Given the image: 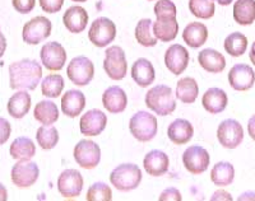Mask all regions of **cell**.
<instances>
[{"label": "cell", "instance_id": "obj_1", "mask_svg": "<svg viewBox=\"0 0 255 201\" xmlns=\"http://www.w3.org/2000/svg\"><path fill=\"white\" fill-rule=\"evenodd\" d=\"M42 68L36 60L22 59L9 65V84L12 89L33 91L40 84Z\"/></svg>", "mask_w": 255, "mask_h": 201}, {"label": "cell", "instance_id": "obj_2", "mask_svg": "<svg viewBox=\"0 0 255 201\" xmlns=\"http://www.w3.org/2000/svg\"><path fill=\"white\" fill-rule=\"evenodd\" d=\"M145 106L158 116L171 115L176 108L172 89L167 86H156L145 95Z\"/></svg>", "mask_w": 255, "mask_h": 201}, {"label": "cell", "instance_id": "obj_3", "mask_svg": "<svg viewBox=\"0 0 255 201\" xmlns=\"http://www.w3.org/2000/svg\"><path fill=\"white\" fill-rule=\"evenodd\" d=\"M142 181V171L139 167L131 163L120 164L111 172L110 182L116 190L128 193L135 190Z\"/></svg>", "mask_w": 255, "mask_h": 201}, {"label": "cell", "instance_id": "obj_4", "mask_svg": "<svg viewBox=\"0 0 255 201\" xmlns=\"http://www.w3.org/2000/svg\"><path fill=\"white\" fill-rule=\"evenodd\" d=\"M129 130L136 140L145 143L151 141L157 135L158 124L153 115L145 111H139L129 121Z\"/></svg>", "mask_w": 255, "mask_h": 201}, {"label": "cell", "instance_id": "obj_5", "mask_svg": "<svg viewBox=\"0 0 255 201\" xmlns=\"http://www.w3.org/2000/svg\"><path fill=\"white\" fill-rule=\"evenodd\" d=\"M104 69L113 81H122L128 73V63L122 47L111 46L105 52Z\"/></svg>", "mask_w": 255, "mask_h": 201}, {"label": "cell", "instance_id": "obj_6", "mask_svg": "<svg viewBox=\"0 0 255 201\" xmlns=\"http://www.w3.org/2000/svg\"><path fill=\"white\" fill-rule=\"evenodd\" d=\"M116 37V26L113 20L106 17H100L91 24L88 38L97 47H106Z\"/></svg>", "mask_w": 255, "mask_h": 201}, {"label": "cell", "instance_id": "obj_7", "mask_svg": "<svg viewBox=\"0 0 255 201\" xmlns=\"http://www.w3.org/2000/svg\"><path fill=\"white\" fill-rule=\"evenodd\" d=\"M67 74L73 84L84 87L92 82L93 75H95V66L92 61L86 56H77L68 65Z\"/></svg>", "mask_w": 255, "mask_h": 201}, {"label": "cell", "instance_id": "obj_8", "mask_svg": "<svg viewBox=\"0 0 255 201\" xmlns=\"http://www.w3.org/2000/svg\"><path fill=\"white\" fill-rule=\"evenodd\" d=\"M51 22L46 17L38 15L28 20L23 27L22 37L28 45H37L51 35Z\"/></svg>", "mask_w": 255, "mask_h": 201}, {"label": "cell", "instance_id": "obj_9", "mask_svg": "<svg viewBox=\"0 0 255 201\" xmlns=\"http://www.w3.org/2000/svg\"><path fill=\"white\" fill-rule=\"evenodd\" d=\"M217 138L220 144L226 149H235L243 143L244 129L240 122L234 118L222 121L217 129Z\"/></svg>", "mask_w": 255, "mask_h": 201}, {"label": "cell", "instance_id": "obj_10", "mask_svg": "<svg viewBox=\"0 0 255 201\" xmlns=\"http://www.w3.org/2000/svg\"><path fill=\"white\" fill-rule=\"evenodd\" d=\"M40 176L38 166L31 159H23L15 163L10 172L12 182L19 189H26L36 184Z\"/></svg>", "mask_w": 255, "mask_h": 201}, {"label": "cell", "instance_id": "obj_11", "mask_svg": "<svg viewBox=\"0 0 255 201\" xmlns=\"http://www.w3.org/2000/svg\"><path fill=\"white\" fill-rule=\"evenodd\" d=\"M74 159L82 168L93 170L101 161V149L95 141L83 139L74 148Z\"/></svg>", "mask_w": 255, "mask_h": 201}, {"label": "cell", "instance_id": "obj_12", "mask_svg": "<svg viewBox=\"0 0 255 201\" xmlns=\"http://www.w3.org/2000/svg\"><path fill=\"white\" fill-rule=\"evenodd\" d=\"M209 162H211L209 153L199 145L189 147L183 154L184 166L193 175H202L206 172L208 170Z\"/></svg>", "mask_w": 255, "mask_h": 201}, {"label": "cell", "instance_id": "obj_13", "mask_svg": "<svg viewBox=\"0 0 255 201\" xmlns=\"http://www.w3.org/2000/svg\"><path fill=\"white\" fill-rule=\"evenodd\" d=\"M58 190L65 199H74L83 190V177L77 170H65L58 178Z\"/></svg>", "mask_w": 255, "mask_h": 201}, {"label": "cell", "instance_id": "obj_14", "mask_svg": "<svg viewBox=\"0 0 255 201\" xmlns=\"http://www.w3.org/2000/svg\"><path fill=\"white\" fill-rule=\"evenodd\" d=\"M40 56L47 70H61L67 63V51L59 42H49L44 45Z\"/></svg>", "mask_w": 255, "mask_h": 201}, {"label": "cell", "instance_id": "obj_15", "mask_svg": "<svg viewBox=\"0 0 255 201\" xmlns=\"http://www.w3.org/2000/svg\"><path fill=\"white\" fill-rule=\"evenodd\" d=\"M108 125V116L101 109L93 108L87 111L81 117L79 127L83 135L97 136L100 135Z\"/></svg>", "mask_w": 255, "mask_h": 201}, {"label": "cell", "instance_id": "obj_16", "mask_svg": "<svg viewBox=\"0 0 255 201\" xmlns=\"http://www.w3.org/2000/svg\"><path fill=\"white\" fill-rule=\"evenodd\" d=\"M230 86L235 91H248L255 83V73L248 64H236L229 73Z\"/></svg>", "mask_w": 255, "mask_h": 201}, {"label": "cell", "instance_id": "obj_17", "mask_svg": "<svg viewBox=\"0 0 255 201\" xmlns=\"http://www.w3.org/2000/svg\"><path fill=\"white\" fill-rule=\"evenodd\" d=\"M189 56L188 50L181 45H172L167 49L165 54V64L167 69L175 75L183 74L189 65Z\"/></svg>", "mask_w": 255, "mask_h": 201}, {"label": "cell", "instance_id": "obj_18", "mask_svg": "<svg viewBox=\"0 0 255 201\" xmlns=\"http://www.w3.org/2000/svg\"><path fill=\"white\" fill-rule=\"evenodd\" d=\"M102 104L110 113L124 112L128 104L127 93L118 86L109 87L102 95Z\"/></svg>", "mask_w": 255, "mask_h": 201}, {"label": "cell", "instance_id": "obj_19", "mask_svg": "<svg viewBox=\"0 0 255 201\" xmlns=\"http://www.w3.org/2000/svg\"><path fill=\"white\" fill-rule=\"evenodd\" d=\"M143 166H144V170L148 175L153 176V177H159L168 171L170 159H168V155L163 153L162 150L154 149L145 155Z\"/></svg>", "mask_w": 255, "mask_h": 201}, {"label": "cell", "instance_id": "obj_20", "mask_svg": "<svg viewBox=\"0 0 255 201\" xmlns=\"http://www.w3.org/2000/svg\"><path fill=\"white\" fill-rule=\"evenodd\" d=\"M64 26L72 33H81L86 29L88 23L87 10L83 6L73 5L67 9L63 15Z\"/></svg>", "mask_w": 255, "mask_h": 201}, {"label": "cell", "instance_id": "obj_21", "mask_svg": "<svg viewBox=\"0 0 255 201\" xmlns=\"http://www.w3.org/2000/svg\"><path fill=\"white\" fill-rule=\"evenodd\" d=\"M229 98H227L226 92L221 88H209L202 98V104L212 115L223 112L226 109Z\"/></svg>", "mask_w": 255, "mask_h": 201}, {"label": "cell", "instance_id": "obj_22", "mask_svg": "<svg viewBox=\"0 0 255 201\" xmlns=\"http://www.w3.org/2000/svg\"><path fill=\"white\" fill-rule=\"evenodd\" d=\"M86 107V97L81 91H68L61 98V111L68 117H77Z\"/></svg>", "mask_w": 255, "mask_h": 201}, {"label": "cell", "instance_id": "obj_23", "mask_svg": "<svg viewBox=\"0 0 255 201\" xmlns=\"http://www.w3.org/2000/svg\"><path fill=\"white\" fill-rule=\"evenodd\" d=\"M194 135V129L193 125L188 120L184 118H177L174 122L170 124L167 129L168 139L176 145H184L189 143Z\"/></svg>", "mask_w": 255, "mask_h": 201}, {"label": "cell", "instance_id": "obj_24", "mask_svg": "<svg viewBox=\"0 0 255 201\" xmlns=\"http://www.w3.org/2000/svg\"><path fill=\"white\" fill-rule=\"evenodd\" d=\"M131 78L142 88L151 86L154 82L156 73L152 63L147 59H138L131 66Z\"/></svg>", "mask_w": 255, "mask_h": 201}, {"label": "cell", "instance_id": "obj_25", "mask_svg": "<svg viewBox=\"0 0 255 201\" xmlns=\"http://www.w3.org/2000/svg\"><path fill=\"white\" fill-rule=\"evenodd\" d=\"M199 65L208 73L217 74L226 68V59L221 52L213 49H204L198 55Z\"/></svg>", "mask_w": 255, "mask_h": 201}, {"label": "cell", "instance_id": "obj_26", "mask_svg": "<svg viewBox=\"0 0 255 201\" xmlns=\"http://www.w3.org/2000/svg\"><path fill=\"white\" fill-rule=\"evenodd\" d=\"M183 38L189 46L193 49H198V47L203 46L208 40V29L203 23L191 22L184 29Z\"/></svg>", "mask_w": 255, "mask_h": 201}, {"label": "cell", "instance_id": "obj_27", "mask_svg": "<svg viewBox=\"0 0 255 201\" xmlns=\"http://www.w3.org/2000/svg\"><path fill=\"white\" fill-rule=\"evenodd\" d=\"M6 108L13 118H23L31 108V96L27 91H19L9 98Z\"/></svg>", "mask_w": 255, "mask_h": 201}, {"label": "cell", "instance_id": "obj_28", "mask_svg": "<svg viewBox=\"0 0 255 201\" xmlns=\"http://www.w3.org/2000/svg\"><path fill=\"white\" fill-rule=\"evenodd\" d=\"M211 180L216 186H229L235 180V168L230 162H218L212 168Z\"/></svg>", "mask_w": 255, "mask_h": 201}, {"label": "cell", "instance_id": "obj_29", "mask_svg": "<svg viewBox=\"0 0 255 201\" xmlns=\"http://www.w3.org/2000/svg\"><path fill=\"white\" fill-rule=\"evenodd\" d=\"M199 95V87L194 78L185 77L176 86V98L183 103H194Z\"/></svg>", "mask_w": 255, "mask_h": 201}, {"label": "cell", "instance_id": "obj_30", "mask_svg": "<svg viewBox=\"0 0 255 201\" xmlns=\"http://www.w3.org/2000/svg\"><path fill=\"white\" fill-rule=\"evenodd\" d=\"M234 19L241 26H249L255 20V0H238L234 4Z\"/></svg>", "mask_w": 255, "mask_h": 201}, {"label": "cell", "instance_id": "obj_31", "mask_svg": "<svg viewBox=\"0 0 255 201\" xmlns=\"http://www.w3.org/2000/svg\"><path fill=\"white\" fill-rule=\"evenodd\" d=\"M33 116H35L36 121H38L40 124L52 125L58 121L59 109L56 104L51 100H41L36 104Z\"/></svg>", "mask_w": 255, "mask_h": 201}, {"label": "cell", "instance_id": "obj_32", "mask_svg": "<svg viewBox=\"0 0 255 201\" xmlns=\"http://www.w3.org/2000/svg\"><path fill=\"white\" fill-rule=\"evenodd\" d=\"M9 153L13 159H18V161L31 159L36 154V145L29 138L20 136L13 141L9 148Z\"/></svg>", "mask_w": 255, "mask_h": 201}, {"label": "cell", "instance_id": "obj_33", "mask_svg": "<svg viewBox=\"0 0 255 201\" xmlns=\"http://www.w3.org/2000/svg\"><path fill=\"white\" fill-rule=\"evenodd\" d=\"M179 32V23L176 19H157L153 22V33L157 40L170 42L175 40Z\"/></svg>", "mask_w": 255, "mask_h": 201}, {"label": "cell", "instance_id": "obj_34", "mask_svg": "<svg viewBox=\"0 0 255 201\" xmlns=\"http://www.w3.org/2000/svg\"><path fill=\"white\" fill-rule=\"evenodd\" d=\"M135 38L138 43L144 47L156 46L157 37L153 33V22L149 18H144L138 22L135 27Z\"/></svg>", "mask_w": 255, "mask_h": 201}, {"label": "cell", "instance_id": "obj_35", "mask_svg": "<svg viewBox=\"0 0 255 201\" xmlns=\"http://www.w3.org/2000/svg\"><path fill=\"white\" fill-rule=\"evenodd\" d=\"M225 50L227 54H230L234 58H239L245 54L248 49V38L240 32H234L230 33L225 40Z\"/></svg>", "mask_w": 255, "mask_h": 201}, {"label": "cell", "instance_id": "obj_36", "mask_svg": "<svg viewBox=\"0 0 255 201\" xmlns=\"http://www.w3.org/2000/svg\"><path fill=\"white\" fill-rule=\"evenodd\" d=\"M36 139L42 149L50 150L56 147L59 141V132L55 126L44 125V126L38 127L37 132H36Z\"/></svg>", "mask_w": 255, "mask_h": 201}, {"label": "cell", "instance_id": "obj_37", "mask_svg": "<svg viewBox=\"0 0 255 201\" xmlns=\"http://www.w3.org/2000/svg\"><path fill=\"white\" fill-rule=\"evenodd\" d=\"M64 89V79L59 74L47 75L42 83H41V91L45 97L58 98Z\"/></svg>", "mask_w": 255, "mask_h": 201}, {"label": "cell", "instance_id": "obj_38", "mask_svg": "<svg viewBox=\"0 0 255 201\" xmlns=\"http://www.w3.org/2000/svg\"><path fill=\"white\" fill-rule=\"evenodd\" d=\"M189 9L191 14L200 19H209L215 15L213 0H189Z\"/></svg>", "mask_w": 255, "mask_h": 201}, {"label": "cell", "instance_id": "obj_39", "mask_svg": "<svg viewBox=\"0 0 255 201\" xmlns=\"http://www.w3.org/2000/svg\"><path fill=\"white\" fill-rule=\"evenodd\" d=\"M87 201H110L113 200V191L110 187L104 182H96L88 189Z\"/></svg>", "mask_w": 255, "mask_h": 201}, {"label": "cell", "instance_id": "obj_40", "mask_svg": "<svg viewBox=\"0 0 255 201\" xmlns=\"http://www.w3.org/2000/svg\"><path fill=\"white\" fill-rule=\"evenodd\" d=\"M157 19H176V6L171 0H158L154 5Z\"/></svg>", "mask_w": 255, "mask_h": 201}, {"label": "cell", "instance_id": "obj_41", "mask_svg": "<svg viewBox=\"0 0 255 201\" xmlns=\"http://www.w3.org/2000/svg\"><path fill=\"white\" fill-rule=\"evenodd\" d=\"M13 8L17 10L18 13L22 14H27L33 10L36 5V0H12Z\"/></svg>", "mask_w": 255, "mask_h": 201}, {"label": "cell", "instance_id": "obj_42", "mask_svg": "<svg viewBox=\"0 0 255 201\" xmlns=\"http://www.w3.org/2000/svg\"><path fill=\"white\" fill-rule=\"evenodd\" d=\"M40 1V5L42 8V10L50 14H54V13L59 12L61 8H63L64 0H38Z\"/></svg>", "mask_w": 255, "mask_h": 201}, {"label": "cell", "instance_id": "obj_43", "mask_svg": "<svg viewBox=\"0 0 255 201\" xmlns=\"http://www.w3.org/2000/svg\"><path fill=\"white\" fill-rule=\"evenodd\" d=\"M10 132H12V127H10L9 121L4 117H0V145L6 143L10 136Z\"/></svg>", "mask_w": 255, "mask_h": 201}, {"label": "cell", "instance_id": "obj_44", "mask_svg": "<svg viewBox=\"0 0 255 201\" xmlns=\"http://www.w3.org/2000/svg\"><path fill=\"white\" fill-rule=\"evenodd\" d=\"M181 194L177 189L175 187H168V189L163 190L161 196H159V201H168V200H174V201H180L181 200Z\"/></svg>", "mask_w": 255, "mask_h": 201}, {"label": "cell", "instance_id": "obj_45", "mask_svg": "<svg viewBox=\"0 0 255 201\" xmlns=\"http://www.w3.org/2000/svg\"><path fill=\"white\" fill-rule=\"evenodd\" d=\"M212 201H217V200H232V196L231 194H229L227 191H225V190H218V191H216L213 195H212L211 198Z\"/></svg>", "mask_w": 255, "mask_h": 201}, {"label": "cell", "instance_id": "obj_46", "mask_svg": "<svg viewBox=\"0 0 255 201\" xmlns=\"http://www.w3.org/2000/svg\"><path fill=\"white\" fill-rule=\"evenodd\" d=\"M248 131H249L250 138L255 140V115H253L248 121Z\"/></svg>", "mask_w": 255, "mask_h": 201}, {"label": "cell", "instance_id": "obj_47", "mask_svg": "<svg viewBox=\"0 0 255 201\" xmlns=\"http://www.w3.org/2000/svg\"><path fill=\"white\" fill-rule=\"evenodd\" d=\"M239 201H244V200H255V193L254 191H247V193L241 194L240 196L238 198Z\"/></svg>", "mask_w": 255, "mask_h": 201}, {"label": "cell", "instance_id": "obj_48", "mask_svg": "<svg viewBox=\"0 0 255 201\" xmlns=\"http://www.w3.org/2000/svg\"><path fill=\"white\" fill-rule=\"evenodd\" d=\"M6 50V40H5V36L1 33V31H0V58L3 56L4 52H5Z\"/></svg>", "mask_w": 255, "mask_h": 201}, {"label": "cell", "instance_id": "obj_49", "mask_svg": "<svg viewBox=\"0 0 255 201\" xmlns=\"http://www.w3.org/2000/svg\"><path fill=\"white\" fill-rule=\"evenodd\" d=\"M8 200V191L3 184H0V201Z\"/></svg>", "mask_w": 255, "mask_h": 201}, {"label": "cell", "instance_id": "obj_50", "mask_svg": "<svg viewBox=\"0 0 255 201\" xmlns=\"http://www.w3.org/2000/svg\"><path fill=\"white\" fill-rule=\"evenodd\" d=\"M249 58H250V61H252L253 64H254L255 66V42L253 43L252 47H250V54H249Z\"/></svg>", "mask_w": 255, "mask_h": 201}, {"label": "cell", "instance_id": "obj_51", "mask_svg": "<svg viewBox=\"0 0 255 201\" xmlns=\"http://www.w3.org/2000/svg\"><path fill=\"white\" fill-rule=\"evenodd\" d=\"M216 1H217L218 4H220V5H230V4L232 3V0H216Z\"/></svg>", "mask_w": 255, "mask_h": 201}, {"label": "cell", "instance_id": "obj_52", "mask_svg": "<svg viewBox=\"0 0 255 201\" xmlns=\"http://www.w3.org/2000/svg\"><path fill=\"white\" fill-rule=\"evenodd\" d=\"M73 1H77V3H83V1H87V0H73Z\"/></svg>", "mask_w": 255, "mask_h": 201}, {"label": "cell", "instance_id": "obj_53", "mask_svg": "<svg viewBox=\"0 0 255 201\" xmlns=\"http://www.w3.org/2000/svg\"><path fill=\"white\" fill-rule=\"evenodd\" d=\"M149 1H153V0H149Z\"/></svg>", "mask_w": 255, "mask_h": 201}]
</instances>
